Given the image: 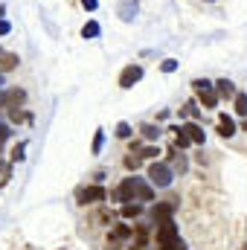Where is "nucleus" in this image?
<instances>
[{
    "instance_id": "nucleus-1",
    "label": "nucleus",
    "mask_w": 247,
    "mask_h": 250,
    "mask_svg": "<svg viewBox=\"0 0 247 250\" xmlns=\"http://www.w3.org/2000/svg\"><path fill=\"white\" fill-rule=\"evenodd\" d=\"M111 198H114V201H125V204L134 201V198H137V201H151V198H154V187L145 184L143 178H125L123 184L111 192Z\"/></svg>"
},
{
    "instance_id": "nucleus-2",
    "label": "nucleus",
    "mask_w": 247,
    "mask_h": 250,
    "mask_svg": "<svg viewBox=\"0 0 247 250\" xmlns=\"http://www.w3.org/2000/svg\"><path fill=\"white\" fill-rule=\"evenodd\" d=\"M192 87H195V93H198V99H201L204 108H215V105H218L221 96H218V90L212 87V82H206V79H195Z\"/></svg>"
},
{
    "instance_id": "nucleus-3",
    "label": "nucleus",
    "mask_w": 247,
    "mask_h": 250,
    "mask_svg": "<svg viewBox=\"0 0 247 250\" xmlns=\"http://www.w3.org/2000/svg\"><path fill=\"white\" fill-rule=\"evenodd\" d=\"M172 169L166 166V163H154L151 169H148V184L151 187H157V189H166V187H172Z\"/></svg>"
},
{
    "instance_id": "nucleus-4",
    "label": "nucleus",
    "mask_w": 247,
    "mask_h": 250,
    "mask_svg": "<svg viewBox=\"0 0 247 250\" xmlns=\"http://www.w3.org/2000/svg\"><path fill=\"white\" fill-rule=\"evenodd\" d=\"M108 198V192L105 187H84L76 192V201L82 204V207H87V204H99V201H105Z\"/></svg>"
},
{
    "instance_id": "nucleus-5",
    "label": "nucleus",
    "mask_w": 247,
    "mask_h": 250,
    "mask_svg": "<svg viewBox=\"0 0 247 250\" xmlns=\"http://www.w3.org/2000/svg\"><path fill=\"white\" fill-rule=\"evenodd\" d=\"M181 236H178V224L169 218V221H163V224H157V245H169V242H178Z\"/></svg>"
},
{
    "instance_id": "nucleus-6",
    "label": "nucleus",
    "mask_w": 247,
    "mask_h": 250,
    "mask_svg": "<svg viewBox=\"0 0 247 250\" xmlns=\"http://www.w3.org/2000/svg\"><path fill=\"white\" fill-rule=\"evenodd\" d=\"M140 79H143V67H140V64H128L123 73H120V87L128 90V87H134Z\"/></svg>"
},
{
    "instance_id": "nucleus-7",
    "label": "nucleus",
    "mask_w": 247,
    "mask_h": 250,
    "mask_svg": "<svg viewBox=\"0 0 247 250\" xmlns=\"http://www.w3.org/2000/svg\"><path fill=\"white\" fill-rule=\"evenodd\" d=\"M172 215H175V204H157V207H151V221L154 224H163Z\"/></svg>"
},
{
    "instance_id": "nucleus-8",
    "label": "nucleus",
    "mask_w": 247,
    "mask_h": 250,
    "mask_svg": "<svg viewBox=\"0 0 247 250\" xmlns=\"http://www.w3.org/2000/svg\"><path fill=\"white\" fill-rule=\"evenodd\" d=\"M137 6H140V0H120V18H123L125 23H131L134 18H137Z\"/></svg>"
},
{
    "instance_id": "nucleus-9",
    "label": "nucleus",
    "mask_w": 247,
    "mask_h": 250,
    "mask_svg": "<svg viewBox=\"0 0 247 250\" xmlns=\"http://www.w3.org/2000/svg\"><path fill=\"white\" fill-rule=\"evenodd\" d=\"M215 90H218V96H221V99H236V96H239V93H236V84H233L230 79L215 82Z\"/></svg>"
},
{
    "instance_id": "nucleus-10",
    "label": "nucleus",
    "mask_w": 247,
    "mask_h": 250,
    "mask_svg": "<svg viewBox=\"0 0 247 250\" xmlns=\"http://www.w3.org/2000/svg\"><path fill=\"white\" fill-rule=\"evenodd\" d=\"M23 99H26L23 90H18V87L6 90V108H18V105H23Z\"/></svg>"
},
{
    "instance_id": "nucleus-11",
    "label": "nucleus",
    "mask_w": 247,
    "mask_h": 250,
    "mask_svg": "<svg viewBox=\"0 0 247 250\" xmlns=\"http://www.w3.org/2000/svg\"><path fill=\"white\" fill-rule=\"evenodd\" d=\"M218 134H221V137H233V134H236V123H233L227 114H221V120H218Z\"/></svg>"
},
{
    "instance_id": "nucleus-12",
    "label": "nucleus",
    "mask_w": 247,
    "mask_h": 250,
    "mask_svg": "<svg viewBox=\"0 0 247 250\" xmlns=\"http://www.w3.org/2000/svg\"><path fill=\"white\" fill-rule=\"evenodd\" d=\"M140 134H143V137H145V140H151V143H154V140H160V134H163V131H160V128H157V125L145 123V125H143V128H140Z\"/></svg>"
},
{
    "instance_id": "nucleus-13",
    "label": "nucleus",
    "mask_w": 247,
    "mask_h": 250,
    "mask_svg": "<svg viewBox=\"0 0 247 250\" xmlns=\"http://www.w3.org/2000/svg\"><path fill=\"white\" fill-rule=\"evenodd\" d=\"M184 131H186V134H189V137H192V143H198V146H201V143L206 140V137H204V131H201V128H198V125H195V123L184 125Z\"/></svg>"
},
{
    "instance_id": "nucleus-14",
    "label": "nucleus",
    "mask_w": 247,
    "mask_h": 250,
    "mask_svg": "<svg viewBox=\"0 0 247 250\" xmlns=\"http://www.w3.org/2000/svg\"><path fill=\"white\" fill-rule=\"evenodd\" d=\"M189 143H192V137L184 131V125H181V128H175V146H178V148H186Z\"/></svg>"
},
{
    "instance_id": "nucleus-15",
    "label": "nucleus",
    "mask_w": 247,
    "mask_h": 250,
    "mask_svg": "<svg viewBox=\"0 0 247 250\" xmlns=\"http://www.w3.org/2000/svg\"><path fill=\"white\" fill-rule=\"evenodd\" d=\"M102 146H105V128H96V137H93L90 151H93V154H99V151H102Z\"/></svg>"
},
{
    "instance_id": "nucleus-16",
    "label": "nucleus",
    "mask_w": 247,
    "mask_h": 250,
    "mask_svg": "<svg viewBox=\"0 0 247 250\" xmlns=\"http://www.w3.org/2000/svg\"><path fill=\"white\" fill-rule=\"evenodd\" d=\"M137 215H143V207L140 204H125L123 207V218H137Z\"/></svg>"
},
{
    "instance_id": "nucleus-17",
    "label": "nucleus",
    "mask_w": 247,
    "mask_h": 250,
    "mask_svg": "<svg viewBox=\"0 0 247 250\" xmlns=\"http://www.w3.org/2000/svg\"><path fill=\"white\" fill-rule=\"evenodd\" d=\"M99 32H102V29H99V23H96V21H87V23H84V29H82V35H84V38H96Z\"/></svg>"
},
{
    "instance_id": "nucleus-18",
    "label": "nucleus",
    "mask_w": 247,
    "mask_h": 250,
    "mask_svg": "<svg viewBox=\"0 0 247 250\" xmlns=\"http://www.w3.org/2000/svg\"><path fill=\"white\" fill-rule=\"evenodd\" d=\"M236 114L239 117H247V93H239L236 96Z\"/></svg>"
},
{
    "instance_id": "nucleus-19",
    "label": "nucleus",
    "mask_w": 247,
    "mask_h": 250,
    "mask_svg": "<svg viewBox=\"0 0 247 250\" xmlns=\"http://www.w3.org/2000/svg\"><path fill=\"white\" fill-rule=\"evenodd\" d=\"M114 134H117L120 140H131V134H134V131H131V125H128V123H120V125H117V131H114Z\"/></svg>"
},
{
    "instance_id": "nucleus-20",
    "label": "nucleus",
    "mask_w": 247,
    "mask_h": 250,
    "mask_svg": "<svg viewBox=\"0 0 247 250\" xmlns=\"http://www.w3.org/2000/svg\"><path fill=\"white\" fill-rule=\"evenodd\" d=\"M0 59H3V70H12L18 64V56L15 53H0Z\"/></svg>"
},
{
    "instance_id": "nucleus-21",
    "label": "nucleus",
    "mask_w": 247,
    "mask_h": 250,
    "mask_svg": "<svg viewBox=\"0 0 247 250\" xmlns=\"http://www.w3.org/2000/svg\"><path fill=\"white\" fill-rule=\"evenodd\" d=\"M23 151H26V143H18V146L12 148V163H18V160H23V157H26Z\"/></svg>"
},
{
    "instance_id": "nucleus-22",
    "label": "nucleus",
    "mask_w": 247,
    "mask_h": 250,
    "mask_svg": "<svg viewBox=\"0 0 247 250\" xmlns=\"http://www.w3.org/2000/svg\"><path fill=\"white\" fill-rule=\"evenodd\" d=\"M160 70H163V73H175V70H178V62H175V59H166V62L160 64Z\"/></svg>"
},
{
    "instance_id": "nucleus-23",
    "label": "nucleus",
    "mask_w": 247,
    "mask_h": 250,
    "mask_svg": "<svg viewBox=\"0 0 247 250\" xmlns=\"http://www.w3.org/2000/svg\"><path fill=\"white\" fill-rule=\"evenodd\" d=\"M184 117H198V105L195 102H186L184 105Z\"/></svg>"
},
{
    "instance_id": "nucleus-24",
    "label": "nucleus",
    "mask_w": 247,
    "mask_h": 250,
    "mask_svg": "<svg viewBox=\"0 0 247 250\" xmlns=\"http://www.w3.org/2000/svg\"><path fill=\"white\" fill-rule=\"evenodd\" d=\"M184 248H186V245L181 242V239H178V242H169V245H160L157 250H184Z\"/></svg>"
},
{
    "instance_id": "nucleus-25",
    "label": "nucleus",
    "mask_w": 247,
    "mask_h": 250,
    "mask_svg": "<svg viewBox=\"0 0 247 250\" xmlns=\"http://www.w3.org/2000/svg\"><path fill=\"white\" fill-rule=\"evenodd\" d=\"M160 151L154 148V146H145V148H140V157H157Z\"/></svg>"
},
{
    "instance_id": "nucleus-26",
    "label": "nucleus",
    "mask_w": 247,
    "mask_h": 250,
    "mask_svg": "<svg viewBox=\"0 0 247 250\" xmlns=\"http://www.w3.org/2000/svg\"><path fill=\"white\" fill-rule=\"evenodd\" d=\"M140 160H143V157H125V166H128L131 172H137V169H140Z\"/></svg>"
},
{
    "instance_id": "nucleus-27",
    "label": "nucleus",
    "mask_w": 247,
    "mask_h": 250,
    "mask_svg": "<svg viewBox=\"0 0 247 250\" xmlns=\"http://www.w3.org/2000/svg\"><path fill=\"white\" fill-rule=\"evenodd\" d=\"M131 236V227H117L114 230V239H128Z\"/></svg>"
},
{
    "instance_id": "nucleus-28",
    "label": "nucleus",
    "mask_w": 247,
    "mask_h": 250,
    "mask_svg": "<svg viewBox=\"0 0 247 250\" xmlns=\"http://www.w3.org/2000/svg\"><path fill=\"white\" fill-rule=\"evenodd\" d=\"M9 29H12V23H9V21H3V18H0V35H6V32H9Z\"/></svg>"
},
{
    "instance_id": "nucleus-29",
    "label": "nucleus",
    "mask_w": 247,
    "mask_h": 250,
    "mask_svg": "<svg viewBox=\"0 0 247 250\" xmlns=\"http://www.w3.org/2000/svg\"><path fill=\"white\" fill-rule=\"evenodd\" d=\"M82 6H84V9H90V12H93V9H96V0H82Z\"/></svg>"
},
{
    "instance_id": "nucleus-30",
    "label": "nucleus",
    "mask_w": 247,
    "mask_h": 250,
    "mask_svg": "<svg viewBox=\"0 0 247 250\" xmlns=\"http://www.w3.org/2000/svg\"><path fill=\"white\" fill-rule=\"evenodd\" d=\"M6 137H9V128H6V125L0 123V140H6Z\"/></svg>"
},
{
    "instance_id": "nucleus-31",
    "label": "nucleus",
    "mask_w": 247,
    "mask_h": 250,
    "mask_svg": "<svg viewBox=\"0 0 247 250\" xmlns=\"http://www.w3.org/2000/svg\"><path fill=\"white\" fill-rule=\"evenodd\" d=\"M0 108H6V93L0 90Z\"/></svg>"
},
{
    "instance_id": "nucleus-32",
    "label": "nucleus",
    "mask_w": 247,
    "mask_h": 250,
    "mask_svg": "<svg viewBox=\"0 0 247 250\" xmlns=\"http://www.w3.org/2000/svg\"><path fill=\"white\" fill-rule=\"evenodd\" d=\"M131 250H148V248H145V245H140V242H137V245H134V248H131Z\"/></svg>"
},
{
    "instance_id": "nucleus-33",
    "label": "nucleus",
    "mask_w": 247,
    "mask_h": 250,
    "mask_svg": "<svg viewBox=\"0 0 247 250\" xmlns=\"http://www.w3.org/2000/svg\"><path fill=\"white\" fill-rule=\"evenodd\" d=\"M245 131H247V120H245Z\"/></svg>"
},
{
    "instance_id": "nucleus-34",
    "label": "nucleus",
    "mask_w": 247,
    "mask_h": 250,
    "mask_svg": "<svg viewBox=\"0 0 247 250\" xmlns=\"http://www.w3.org/2000/svg\"><path fill=\"white\" fill-rule=\"evenodd\" d=\"M0 15H3V6H0Z\"/></svg>"
},
{
    "instance_id": "nucleus-35",
    "label": "nucleus",
    "mask_w": 247,
    "mask_h": 250,
    "mask_svg": "<svg viewBox=\"0 0 247 250\" xmlns=\"http://www.w3.org/2000/svg\"><path fill=\"white\" fill-rule=\"evenodd\" d=\"M0 84H3V76H0Z\"/></svg>"
}]
</instances>
